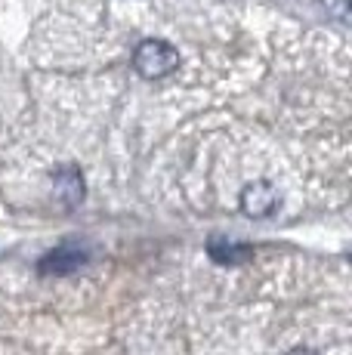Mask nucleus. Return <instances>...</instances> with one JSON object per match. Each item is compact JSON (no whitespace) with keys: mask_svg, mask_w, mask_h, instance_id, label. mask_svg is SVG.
Returning a JSON list of instances; mask_svg holds the SVG:
<instances>
[{"mask_svg":"<svg viewBox=\"0 0 352 355\" xmlns=\"http://www.w3.org/2000/svg\"><path fill=\"white\" fill-rule=\"evenodd\" d=\"M284 355H318L315 349H306V346H297V349H290V352H284Z\"/></svg>","mask_w":352,"mask_h":355,"instance_id":"nucleus-7","label":"nucleus"},{"mask_svg":"<svg viewBox=\"0 0 352 355\" xmlns=\"http://www.w3.org/2000/svg\"><path fill=\"white\" fill-rule=\"evenodd\" d=\"M207 257L220 266H241L254 257V248H250V244H238V241H229V238L213 235L211 241H207Z\"/></svg>","mask_w":352,"mask_h":355,"instance_id":"nucleus-5","label":"nucleus"},{"mask_svg":"<svg viewBox=\"0 0 352 355\" xmlns=\"http://www.w3.org/2000/svg\"><path fill=\"white\" fill-rule=\"evenodd\" d=\"M53 182H56V195L65 207H74V204L84 201V176L74 164H65L53 173Z\"/></svg>","mask_w":352,"mask_h":355,"instance_id":"nucleus-4","label":"nucleus"},{"mask_svg":"<svg viewBox=\"0 0 352 355\" xmlns=\"http://www.w3.org/2000/svg\"><path fill=\"white\" fill-rule=\"evenodd\" d=\"M133 68H137L139 78L161 80L179 68V53H176V46H170L167 40L148 37L133 50Z\"/></svg>","mask_w":352,"mask_h":355,"instance_id":"nucleus-1","label":"nucleus"},{"mask_svg":"<svg viewBox=\"0 0 352 355\" xmlns=\"http://www.w3.org/2000/svg\"><path fill=\"white\" fill-rule=\"evenodd\" d=\"M87 257H90V250H87L84 244L65 241L40 259V272H44V275H69V272L80 269V266L87 263Z\"/></svg>","mask_w":352,"mask_h":355,"instance_id":"nucleus-2","label":"nucleus"},{"mask_svg":"<svg viewBox=\"0 0 352 355\" xmlns=\"http://www.w3.org/2000/svg\"><path fill=\"white\" fill-rule=\"evenodd\" d=\"M322 3H324V10L334 12L340 22H346V16H349V0H322Z\"/></svg>","mask_w":352,"mask_h":355,"instance_id":"nucleus-6","label":"nucleus"},{"mask_svg":"<svg viewBox=\"0 0 352 355\" xmlns=\"http://www.w3.org/2000/svg\"><path fill=\"white\" fill-rule=\"evenodd\" d=\"M275 204H279V195H275L272 182L256 180V182H247V186L241 189V210H245L247 216H254V220L269 216L275 210Z\"/></svg>","mask_w":352,"mask_h":355,"instance_id":"nucleus-3","label":"nucleus"}]
</instances>
